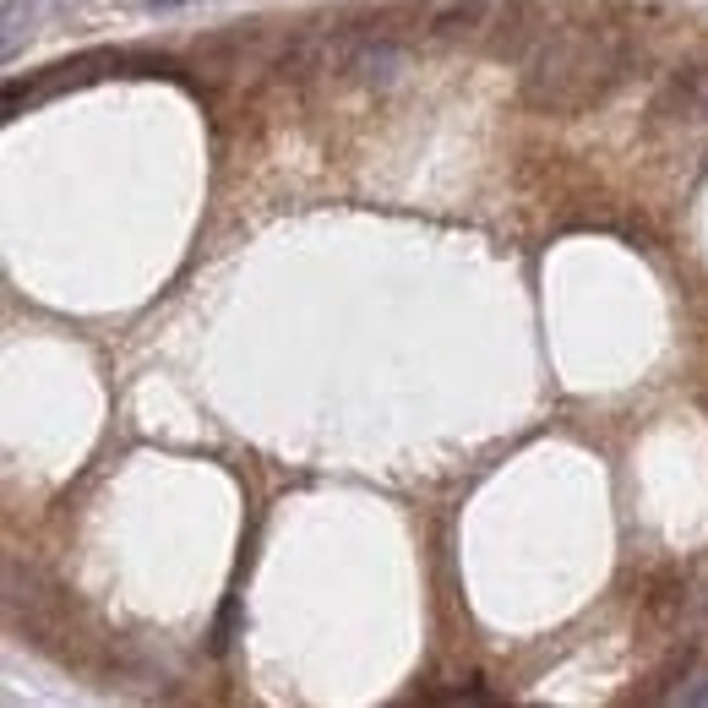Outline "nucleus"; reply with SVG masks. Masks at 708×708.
Segmentation results:
<instances>
[{
    "label": "nucleus",
    "instance_id": "f03ea898",
    "mask_svg": "<svg viewBox=\"0 0 708 708\" xmlns=\"http://www.w3.org/2000/svg\"><path fill=\"white\" fill-rule=\"evenodd\" d=\"M343 72L361 83V88H393V83L409 72V55H404V45H393V39H361V45L343 55Z\"/></svg>",
    "mask_w": 708,
    "mask_h": 708
},
{
    "label": "nucleus",
    "instance_id": "7ed1b4c3",
    "mask_svg": "<svg viewBox=\"0 0 708 708\" xmlns=\"http://www.w3.org/2000/svg\"><path fill=\"white\" fill-rule=\"evenodd\" d=\"M485 17H491L485 0H458V7H447V12L431 17V34H437V39H464V34L485 28Z\"/></svg>",
    "mask_w": 708,
    "mask_h": 708
},
{
    "label": "nucleus",
    "instance_id": "20e7f679",
    "mask_svg": "<svg viewBox=\"0 0 708 708\" xmlns=\"http://www.w3.org/2000/svg\"><path fill=\"white\" fill-rule=\"evenodd\" d=\"M235 610H240V605L229 599V605H224V616H218V632H213V648H229V627H235Z\"/></svg>",
    "mask_w": 708,
    "mask_h": 708
},
{
    "label": "nucleus",
    "instance_id": "39448f33",
    "mask_svg": "<svg viewBox=\"0 0 708 708\" xmlns=\"http://www.w3.org/2000/svg\"><path fill=\"white\" fill-rule=\"evenodd\" d=\"M175 7H186V0H148V12H175Z\"/></svg>",
    "mask_w": 708,
    "mask_h": 708
},
{
    "label": "nucleus",
    "instance_id": "f257e3e1",
    "mask_svg": "<svg viewBox=\"0 0 708 708\" xmlns=\"http://www.w3.org/2000/svg\"><path fill=\"white\" fill-rule=\"evenodd\" d=\"M594 72H599V50H594V45L556 39V45H545V50L529 61L523 93H529V104H540V110H578V104L599 99Z\"/></svg>",
    "mask_w": 708,
    "mask_h": 708
}]
</instances>
